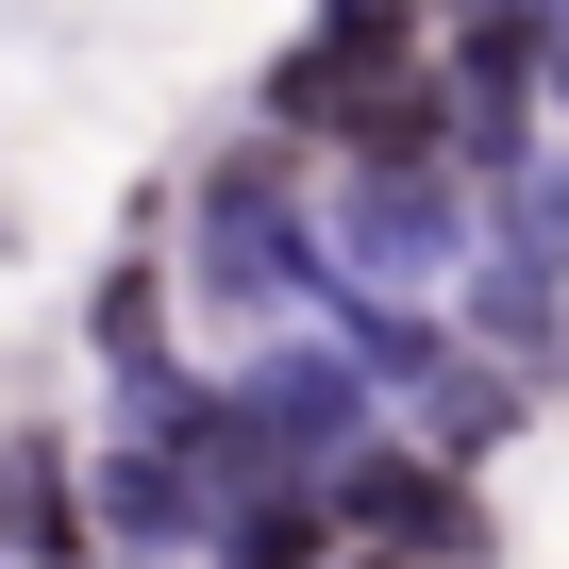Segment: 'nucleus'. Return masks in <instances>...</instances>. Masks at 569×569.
<instances>
[{"mask_svg":"<svg viewBox=\"0 0 569 569\" xmlns=\"http://www.w3.org/2000/svg\"><path fill=\"white\" fill-rule=\"evenodd\" d=\"M184 284H201V319H234V336H284V302H336V251H319L302 184H284L268 151L201 168V201H184Z\"/></svg>","mask_w":569,"mask_h":569,"instance_id":"obj_1","label":"nucleus"},{"mask_svg":"<svg viewBox=\"0 0 569 569\" xmlns=\"http://www.w3.org/2000/svg\"><path fill=\"white\" fill-rule=\"evenodd\" d=\"M319 251H336V284H369V302H419V284L469 251V201H452V168H336Z\"/></svg>","mask_w":569,"mask_h":569,"instance_id":"obj_2","label":"nucleus"},{"mask_svg":"<svg viewBox=\"0 0 569 569\" xmlns=\"http://www.w3.org/2000/svg\"><path fill=\"white\" fill-rule=\"evenodd\" d=\"M319 502H336V536H352V552H402V569H469V552H486L469 469H436L419 436H369V452H352Z\"/></svg>","mask_w":569,"mask_h":569,"instance_id":"obj_3","label":"nucleus"},{"mask_svg":"<svg viewBox=\"0 0 569 569\" xmlns=\"http://www.w3.org/2000/svg\"><path fill=\"white\" fill-rule=\"evenodd\" d=\"M84 552H101L84 452L68 436H0V569H84Z\"/></svg>","mask_w":569,"mask_h":569,"instance_id":"obj_4","label":"nucleus"},{"mask_svg":"<svg viewBox=\"0 0 569 569\" xmlns=\"http://www.w3.org/2000/svg\"><path fill=\"white\" fill-rule=\"evenodd\" d=\"M486 369H536L552 352V268H519V251H469V319H452Z\"/></svg>","mask_w":569,"mask_h":569,"instance_id":"obj_5","label":"nucleus"},{"mask_svg":"<svg viewBox=\"0 0 569 569\" xmlns=\"http://www.w3.org/2000/svg\"><path fill=\"white\" fill-rule=\"evenodd\" d=\"M486 251H519V268H552V284H569V151H536V168L502 184V218H486Z\"/></svg>","mask_w":569,"mask_h":569,"instance_id":"obj_6","label":"nucleus"},{"mask_svg":"<svg viewBox=\"0 0 569 569\" xmlns=\"http://www.w3.org/2000/svg\"><path fill=\"white\" fill-rule=\"evenodd\" d=\"M336 569H402V552H336Z\"/></svg>","mask_w":569,"mask_h":569,"instance_id":"obj_7","label":"nucleus"}]
</instances>
